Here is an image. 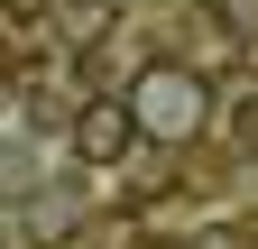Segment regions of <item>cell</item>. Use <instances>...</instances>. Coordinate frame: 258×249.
<instances>
[{
	"mask_svg": "<svg viewBox=\"0 0 258 249\" xmlns=\"http://www.w3.org/2000/svg\"><path fill=\"white\" fill-rule=\"evenodd\" d=\"M139 111H148V130H166V139H175V130H194V111H203V92H194L184 74H166V65H157V74L139 83Z\"/></svg>",
	"mask_w": 258,
	"mask_h": 249,
	"instance_id": "obj_1",
	"label": "cell"
},
{
	"mask_svg": "<svg viewBox=\"0 0 258 249\" xmlns=\"http://www.w3.org/2000/svg\"><path fill=\"white\" fill-rule=\"evenodd\" d=\"M74 148H83V157H120V148H129V111L120 102H92L83 130H74Z\"/></svg>",
	"mask_w": 258,
	"mask_h": 249,
	"instance_id": "obj_2",
	"label": "cell"
}]
</instances>
